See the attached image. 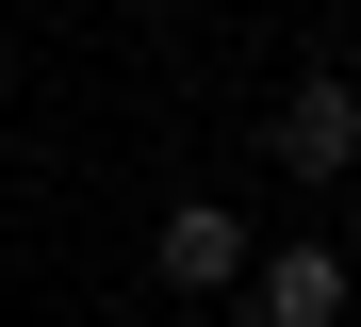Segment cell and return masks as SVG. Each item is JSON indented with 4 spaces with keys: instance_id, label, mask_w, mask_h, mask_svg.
I'll use <instances>...</instances> for the list:
<instances>
[{
    "instance_id": "3",
    "label": "cell",
    "mask_w": 361,
    "mask_h": 327,
    "mask_svg": "<svg viewBox=\"0 0 361 327\" xmlns=\"http://www.w3.org/2000/svg\"><path fill=\"white\" fill-rule=\"evenodd\" d=\"M247 262H263V229L230 213V196H164V229H148V278L164 295H247Z\"/></svg>"
},
{
    "instance_id": "2",
    "label": "cell",
    "mask_w": 361,
    "mask_h": 327,
    "mask_svg": "<svg viewBox=\"0 0 361 327\" xmlns=\"http://www.w3.org/2000/svg\"><path fill=\"white\" fill-rule=\"evenodd\" d=\"M361 311V262L329 245V229H279L263 262H247V327H345Z\"/></svg>"
},
{
    "instance_id": "1",
    "label": "cell",
    "mask_w": 361,
    "mask_h": 327,
    "mask_svg": "<svg viewBox=\"0 0 361 327\" xmlns=\"http://www.w3.org/2000/svg\"><path fill=\"white\" fill-rule=\"evenodd\" d=\"M263 164L279 180H345L361 164V82H345V65H295V82L263 98Z\"/></svg>"
}]
</instances>
